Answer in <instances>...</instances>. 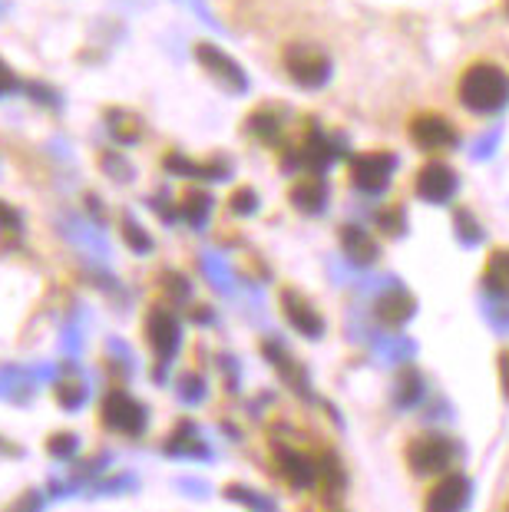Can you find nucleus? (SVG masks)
<instances>
[{
	"mask_svg": "<svg viewBox=\"0 0 509 512\" xmlns=\"http://www.w3.org/2000/svg\"><path fill=\"white\" fill-rule=\"evenodd\" d=\"M410 143L420 152H430V156H440V152H450L460 143L457 126L450 123L447 116L440 113H420L410 119Z\"/></svg>",
	"mask_w": 509,
	"mask_h": 512,
	"instance_id": "4",
	"label": "nucleus"
},
{
	"mask_svg": "<svg viewBox=\"0 0 509 512\" xmlns=\"http://www.w3.org/2000/svg\"><path fill=\"white\" fill-rule=\"evenodd\" d=\"M199 394H202V380L199 377H186V380H182V397H186V400H199Z\"/></svg>",
	"mask_w": 509,
	"mask_h": 512,
	"instance_id": "25",
	"label": "nucleus"
},
{
	"mask_svg": "<svg viewBox=\"0 0 509 512\" xmlns=\"http://www.w3.org/2000/svg\"><path fill=\"white\" fill-rule=\"evenodd\" d=\"M281 311H285L288 324H291V328H295L298 334H305V337H321L324 321H321V314L311 308V301L305 298V294H298L295 288H285V294H281Z\"/></svg>",
	"mask_w": 509,
	"mask_h": 512,
	"instance_id": "10",
	"label": "nucleus"
},
{
	"mask_svg": "<svg viewBox=\"0 0 509 512\" xmlns=\"http://www.w3.org/2000/svg\"><path fill=\"white\" fill-rule=\"evenodd\" d=\"M278 463H281V473L291 479V486H308L311 483V466L305 456L291 453V450H278Z\"/></svg>",
	"mask_w": 509,
	"mask_h": 512,
	"instance_id": "18",
	"label": "nucleus"
},
{
	"mask_svg": "<svg viewBox=\"0 0 509 512\" xmlns=\"http://www.w3.org/2000/svg\"><path fill=\"white\" fill-rule=\"evenodd\" d=\"M457 172H453L447 162H427L424 169L417 172V179H414V189L417 195L424 202H433V205H443V202H450L453 195H457Z\"/></svg>",
	"mask_w": 509,
	"mask_h": 512,
	"instance_id": "8",
	"label": "nucleus"
},
{
	"mask_svg": "<svg viewBox=\"0 0 509 512\" xmlns=\"http://www.w3.org/2000/svg\"><path fill=\"white\" fill-rule=\"evenodd\" d=\"M457 96L470 113L480 116L500 113L509 103V73L503 67H496V63H473L460 76Z\"/></svg>",
	"mask_w": 509,
	"mask_h": 512,
	"instance_id": "1",
	"label": "nucleus"
},
{
	"mask_svg": "<svg viewBox=\"0 0 509 512\" xmlns=\"http://www.w3.org/2000/svg\"><path fill=\"white\" fill-rule=\"evenodd\" d=\"M348 176L354 182V189L371 192V195L384 192L387 182L394 176V156L391 152H361V156L351 159Z\"/></svg>",
	"mask_w": 509,
	"mask_h": 512,
	"instance_id": "7",
	"label": "nucleus"
},
{
	"mask_svg": "<svg viewBox=\"0 0 509 512\" xmlns=\"http://www.w3.org/2000/svg\"><path fill=\"white\" fill-rule=\"evenodd\" d=\"M4 512H43V493L40 489H27V493H20Z\"/></svg>",
	"mask_w": 509,
	"mask_h": 512,
	"instance_id": "21",
	"label": "nucleus"
},
{
	"mask_svg": "<svg viewBox=\"0 0 509 512\" xmlns=\"http://www.w3.org/2000/svg\"><path fill=\"white\" fill-rule=\"evenodd\" d=\"M146 420L149 413L139 400H133L123 390H110L103 397V423L116 433H126V437H139L146 433Z\"/></svg>",
	"mask_w": 509,
	"mask_h": 512,
	"instance_id": "5",
	"label": "nucleus"
},
{
	"mask_svg": "<svg viewBox=\"0 0 509 512\" xmlns=\"http://www.w3.org/2000/svg\"><path fill=\"white\" fill-rule=\"evenodd\" d=\"M133 489V473L123 476H100L96 486L90 489V496H116V493H129Z\"/></svg>",
	"mask_w": 509,
	"mask_h": 512,
	"instance_id": "20",
	"label": "nucleus"
},
{
	"mask_svg": "<svg viewBox=\"0 0 509 512\" xmlns=\"http://www.w3.org/2000/svg\"><path fill=\"white\" fill-rule=\"evenodd\" d=\"M506 17H509V0H506Z\"/></svg>",
	"mask_w": 509,
	"mask_h": 512,
	"instance_id": "27",
	"label": "nucleus"
},
{
	"mask_svg": "<svg viewBox=\"0 0 509 512\" xmlns=\"http://www.w3.org/2000/svg\"><path fill=\"white\" fill-rule=\"evenodd\" d=\"M196 60L215 76V80L229 83L232 90H245V73H242V67H238V63L225 50L212 47V43H199V47H196Z\"/></svg>",
	"mask_w": 509,
	"mask_h": 512,
	"instance_id": "11",
	"label": "nucleus"
},
{
	"mask_svg": "<svg viewBox=\"0 0 509 512\" xmlns=\"http://www.w3.org/2000/svg\"><path fill=\"white\" fill-rule=\"evenodd\" d=\"M30 397H34V384L17 367H0V400L27 403Z\"/></svg>",
	"mask_w": 509,
	"mask_h": 512,
	"instance_id": "15",
	"label": "nucleus"
},
{
	"mask_svg": "<svg viewBox=\"0 0 509 512\" xmlns=\"http://www.w3.org/2000/svg\"><path fill=\"white\" fill-rule=\"evenodd\" d=\"M0 456H14V460H20V456H24V450H20L17 443H10V440L0 437Z\"/></svg>",
	"mask_w": 509,
	"mask_h": 512,
	"instance_id": "26",
	"label": "nucleus"
},
{
	"mask_svg": "<svg viewBox=\"0 0 509 512\" xmlns=\"http://www.w3.org/2000/svg\"><path fill=\"white\" fill-rule=\"evenodd\" d=\"M404 463L420 479H437L457 466V443L443 433H417L404 446Z\"/></svg>",
	"mask_w": 509,
	"mask_h": 512,
	"instance_id": "2",
	"label": "nucleus"
},
{
	"mask_svg": "<svg viewBox=\"0 0 509 512\" xmlns=\"http://www.w3.org/2000/svg\"><path fill=\"white\" fill-rule=\"evenodd\" d=\"M126 235H129L126 242L133 245L136 252H149V248H153V242H149V238H146V232H143V228H133V225L126 222Z\"/></svg>",
	"mask_w": 509,
	"mask_h": 512,
	"instance_id": "23",
	"label": "nucleus"
},
{
	"mask_svg": "<svg viewBox=\"0 0 509 512\" xmlns=\"http://www.w3.org/2000/svg\"><path fill=\"white\" fill-rule=\"evenodd\" d=\"M17 90V73L7 67L4 60H0V96L4 93H14Z\"/></svg>",
	"mask_w": 509,
	"mask_h": 512,
	"instance_id": "24",
	"label": "nucleus"
},
{
	"mask_svg": "<svg viewBox=\"0 0 509 512\" xmlns=\"http://www.w3.org/2000/svg\"><path fill=\"white\" fill-rule=\"evenodd\" d=\"M232 209L238 212V215H248V212H252L255 209V192L252 189H238L235 195H232Z\"/></svg>",
	"mask_w": 509,
	"mask_h": 512,
	"instance_id": "22",
	"label": "nucleus"
},
{
	"mask_svg": "<svg viewBox=\"0 0 509 512\" xmlns=\"http://www.w3.org/2000/svg\"><path fill=\"white\" fill-rule=\"evenodd\" d=\"M285 73L295 80L298 86H305V90H318V86L328 83L331 76V60L328 53L321 47H314V43H291L285 47Z\"/></svg>",
	"mask_w": 509,
	"mask_h": 512,
	"instance_id": "3",
	"label": "nucleus"
},
{
	"mask_svg": "<svg viewBox=\"0 0 509 512\" xmlns=\"http://www.w3.org/2000/svg\"><path fill=\"white\" fill-rule=\"evenodd\" d=\"M324 202H328V189H324L321 179H301V182L291 185V205L301 209L305 215L321 212Z\"/></svg>",
	"mask_w": 509,
	"mask_h": 512,
	"instance_id": "12",
	"label": "nucleus"
},
{
	"mask_svg": "<svg viewBox=\"0 0 509 512\" xmlns=\"http://www.w3.org/2000/svg\"><path fill=\"white\" fill-rule=\"evenodd\" d=\"M470 493V479L460 470H450L430 483V489L424 493V512H463L470 503Z\"/></svg>",
	"mask_w": 509,
	"mask_h": 512,
	"instance_id": "6",
	"label": "nucleus"
},
{
	"mask_svg": "<svg viewBox=\"0 0 509 512\" xmlns=\"http://www.w3.org/2000/svg\"><path fill=\"white\" fill-rule=\"evenodd\" d=\"M146 341L159 361H169V357L179 351V341H182V328H179L176 314L166 308L149 311L146 314Z\"/></svg>",
	"mask_w": 509,
	"mask_h": 512,
	"instance_id": "9",
	"label": "nucleus"
},
{
	"mask_svg": "<svg viewBox=\"0 0 509 512\" xmlns=\"http://www.w3.org/2000/svg\"><path fill=\"white\" fill-rule=\"evenodd\" d=\"M86 400H90V390H86V384L83 380H77V377H70V380H60L57 384V403L63 410H80V407H86Z\"/></svg>",
	"mask_w": 509,
	"mask_h": 512,
	"instance_id": "17",
	"label": "nucleus"
},
{
	"mask_svg": "<svg viewBox=\"0 0 509 512\" xmlns=\"http://www.w3.org/2000/svg\"><path fill=\"white\" fill-rule=\"evenodd\" d=\"M162 450L169 456H205V446H202V440H196V427H192V423H182V427L166 440Z\"/></svg>",
	"mask_w": 509,
	"mask_h": 512,
	"instance_id": "16",
	"label": "nucleus"
},
{
	"mask_svg": "<svg viewBox=\"0 0 509 512\" xmlns=\"http://www.w3.org/2000/svg\"><path fill=\"white\" fill-rule=\"evenodd\" d=\"M47 450H50V456L53 460H73L77 456V450H80V437L77 433H53V437L47 440Z\"/></svg>",
	"mask_w": 509,
	"mask_h": 512,
	"instance_id": "19",
	"label": "nucleus"
},
{
	"mask_svg": "<svg viewBox=\"0 0 509 512\" xmlns=\"http://www.w3.org/2000/svg\"><path fill=\"white\" fill-rule=\"evenodd\" d=\"M341 248L348 252V258H354L357 265H367V261H374L377 258V245H374V238L361 232V228H354L348 225L341 232Z\"/></svg>",
	"mask_w": 509,
	"mask_h": 512,
	"instance_id": "14",
	"label": "nucleus"
},
{
	"mask_svg": "<svg viewBox=\"0 0 509 512\" xmlns=\"http://www.w3.org/2000/svg\"><path fill=\"white\" fill-rule=\"evenodd\" d=\"M483 285L493 294H500V298H509V248H496V252L486 258Z\"/></svg>",
	"mask_w": 509,
	"mask_h": 512,
	"instance_id": "13",
	"label": "nucleus"
}]
</instances>
